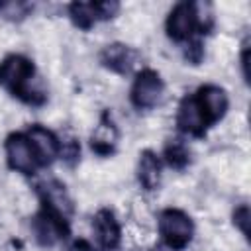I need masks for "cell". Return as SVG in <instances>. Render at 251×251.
Listing matches in <instances>:
<instances>
[{
    "label": "cell",
    "mask_w": 251,
    "mask_h": 251,
    "mask_svg": "<svg viewBox=\"0 0 251 251\" xmlns=\"http://www.w3.org/2000/svg\"><path fill=\"white\" fill-rule=\"evenodd\" d=\"M92 229L102 251H116L122 243V226L116 214L108 208H102L92 218Z\"/></svg>",
    "instance_id": "30bf717a"
},
{
    "label": "cell",
    "mask_w": 251,
    "mask_h": 251,
    "mask_svg": "<svg viewBox=\"0 0 251 251\" xmlns=\"http://www.w3.org/2000/svg\"><path fill=\"white\" fill-rule=\"evenodd\" d=\"M159 235L163 239V245L175 251H180L188 247V243L194 237V222L192 218L178 210V208H165L159 214L157 220Z\"/></svg>",
    "instance_id": "7a4b0ae2"
},
{
    "label": "cell",
    "mask_w": 251,
    "mask_h": 251,
    "mask_svg": "<svg viewBox=\"0 0 251 251\" xmlns=\"http://www.w3.org/2000/svg\"><path fill=\"white\" fill-rule=\"evenodd\" d=\"M163 157L167 161L169 167L176 169V171H182L190 165L192 161V151L188 147V143L182 139V137H171L167 139L165 143V149H163Z\"/></svg>",
    "instance_id": "9a60e30c"
},
{
    "label": "cell",
    "mask_w": 251,
    "mask_h": 251,
    "mask_svg": "<svg viewBox=\"0 0 251 251\" xmlns=\"http://www.w3.org/2000/svg\"><path fill=\"white\" fill-rule=\"evenodd\" d=\"M194 96H196V102H198V106H200L208 126L218 124L227 114L229 98H227V92L222 86H218V84H204V86H200L194 92Z\"/></svg>",
    "instance_id": "ba28073f"
},
{
    "label": "cell",
    "mask_w": 251,
    "mask_h": 251,
    "mask_svg": "<svg viewBox=\"0 0 251 251\" xmlns=\"http://www.w3.org/2000/svg\"><path fill=\"white\" fill-rule=\"evenodd\" d=\"M39 167H49L59 159V135L41 124H31L25 131Z\"/></svg>",
    "instance_id": "52a82bcc"
},
{
    "label": "cell",
    "mask_w": 251,
    "mask_h": 251,
    "mask_svg": "<svg viewBox=\"0 0 251 251\" xmlns=\"http://www.w3.org/2000/svg\"><path fill=\"white\" fill-rule=\"evenodd\" d=\"M59 159H63L69 167H75L80 159V141L71 131L59 135Z\"/></svg>",
    "instance_id": "d6986e66"
},
{
    "label": "cell",
    "mask_w": 251,
    "mask_h": 251,
    "mask_svg": "<svg viewBox=\"0 0 251 251\" xmlns=\"http://www.w3.org/2000/svg\"><path fill=\"white\" fill-rule=\"evenodd\" d=\"M192 14H194V31L198 35H208L212 33L216 25V16L214 8L210 2H192Z\"/></svg>",
    "instance_id": "e0dca14e"
},
{
    "label": "cell",
    "mask_w": 251,
    "mask_h": 251,
    "mask_svg": "<svg viewBox=\"0 0 251 251\" xmlns=\"http://www.w3.org/2000/svg\"><path fill=\"white\" fill-rule=\"evenodd\" d=\"M176 127L180 133L190 137H204L208 131V122L196 102L194 94H186L176 108Z\"/></svg>",
    "instance_id": "9c48e42d"
},
{
    "label": "cell",
    "mask_w": 251,
    "mask_h": 251,
    "mask_svg": "<svg viewBox=\"0 0 251 251\" xmlns=\"http://www.w3.org/2000/svg\"><path fill=\"white\" fill-rule=\"evenodd\" d=\"M100 63L104 69L116 73V75H131L139 63H141V53L131 47V45H126V43H120V41H114V43H108L106 47H102L100 51Z\"/></svg>",
    "instance_id": "8992f818"
},
{
    "label": "cell",
    "mask_w": 251,
    "mask_h": 251,
    "mask_svg": "<svg viewBox=\"0 0 251 251\" xmlns=\"http://www.w3.org/2000/svg\"><path fill=\"white\" fill-rule=\"evenodd\" d=\"M31 231L35 235V241L41 247H53L59 241L69 237V220L43 208L35 212V216L31 218Z\"/></svg>",
    "instance_id": "277c9868"
},
{
    "label": "cell",
    "mask_w": 251,
    "mask_h": 251,
    "mask_svg": "<svg viewBox=\"0 0 251 251\" xmlns=\"http://www.w3.org/2000/svg\"><path fill=\"white\" fill-rule=\"evenodd\" d=\"M182 57H184V61L188 65H194V67L200 65L202 59H204V43H202V39L200 37L188 39L184 43V47H182Z\"/></svg>",
    "instance_id": "ffe728a7"
},
{
    "label": "cell",
    "mask_w": 251,
    "mask_h": 251,
    "mask_svg": "<svg viewBox=\"0 0 251 251\" xmlns=\"http://www.w3.org/2000/svg\"><path fill=\"white\" fill-rule=\"evenodd\" d=\"M165 94V82L153 69H141L129 88V102L137 110H153L161 104Z\"/></svg>",
    "instance_id": "3957f363"
},
{
    "label": "cell",
    "mask_w": 251,
    "mask_h": 251,
    "mask_svg": "<svg viewBox=\"0 0 251 251\" xmlns=\"http://www.w3.org/2000/svg\"><path fill=\"white\" fill-rule=\"evenodd\" d=\"M69 18L78 29H84V31L92 29L100 22L96 2H73V4H69Z\"/></svg>",
    "instance_id": "2e32d148"
},
{
    "label": "cell",
    "mask_w": 251,
    "mask_h": 251,
    "mask_svg": "<svg viewBox=\"0 0 251 251\" xmlns=\"http://www.w3.org/2000/svg\"><path fill=\"white\" fill-rule=\"evenodd\" d=\"M120 141V129L110 112H102L98 124L90 133V149L98 157H110L116 153Z\"/></svg>",
    "instance_id": "8fae6325"
},
{
    "label": "cell",
    "mask_w": 251,
    "mask_h": 251,
    "mask_svg": "<svg viewBox=\"0 0 251 251\" xmlns=\"http://www.w3.org/2000/svg\"><path fill=\"white\" fill-rule=\"evenodd\" d=\"M33 12V4L31 2H24V0H6L0 2V18L6 22H24L29 14Z\"/></svg>",
    "instance_id": "ac0fdd59"
},
{
    "label": "cell",
    "mask_w": 251,
    "mask_h": 251,
    "mask_svg": "<svg viewBox=\"0 0 251 251\" xmlns=\"http://www.w3.org/2000/svg\"><path fill=\"white\" fill-rule=\"evenodd\" d=\"M69 251H98V249H96L92 243H88L86 239H76V241L71 243Z\"/></svg>",
    "instance_id": "603a6c76"
},
{
    "label": "cell",
    "mask_w": 251,
    "mask_h": 251,
    "mask_svg": "<svg viewBox=\"0 0 251 251\" xmlns=\"http://www.w3.org/2000/svg\"><path fill=\"white\" fill-rule=\"evenodd\" d=\"M4 151H6V163L12 171L25 175V176L35 175L39 165H37V159L33 155V149L25 133L22 131L10 133L4 141Z\"/></svg>",
    "instance_id": "5b68a950"
},
{
    "label": "cell",
    "mask_w": 251,
    "mask_h": 251,
    "mask_svg": "<svg viewBox=\"0 0 251 251\" xmlns=\"http://www.w3.org/2000/svg\"><path fill=\"white\" fill-rule=\"evenodd\" d=\"M167 35L176 43H186L194 37V14H192V2H178L167 16L165 22Z\"/></svg>",
    "instance_id": "7c38bea8"
},
{
    "label": "cell",
    "mask_w": 251,
    "mask_h": 251,
    "mask_svg": "<svg viewBox=\"0 0 251 251\" xmlns=\"http://www.w3.org/2000/svg\"><path fill=\"white\" fill-rule=\"evenodd\" d=\"M155 251H175V249H169V247H165V245H161V247H157Z\"/></svg>",
    "instance_id": "cb8c5ba5"
},
{
    "label": "cell",
    "mask_w": 251,
    "mask_h": 251,
    "mask_svg": "<svg viewBox=\"0 0 251 251\" xmlns=\"http://www.w3.org/2000/svg\"><path fill=\"white\" fill-rule=\"evenodd\" d=\"M37 194H39V200H41V206L63 216V218H71L75 206H73V200L65 188L63 182L59 180H45L41 184H37Z\"/></svg>",
    "instance_id": "4fadbf2b"
},
{
    "label": "cell",
    "mask_w": 251,
    "mask_h": 251,
    "mask_svg": "<svg viewBox=\"0 0 251 251\" xmlns=\"http://www.w3.org/2000/svg\"><path fill=\"white\" fill-rule=\"evenodd\" d=\"M249 222H251L249 206H247V204H239V206L233 210V224H235V227H237L245 237H249Z\"/></svg>",
    "instance_id": "44dd1931"
},
{
    "label": "cell",
    "mask_w": 251,
    "mask_h": 251,
    "mask_svg": "<svg viewBox=\"0 0 251 251\" xmlns=\"http://www.w3.org/2000/svg\"><path fill=\"white\" fill-rule=\"evenodd\" d=\"M241 57H239V63H241V75H243V80L249 82V43L243 41L241 45Z\"/></svg>",
    "instance_id": "7402d4cb"
},
{
    "label": "cell",
    "mask_w": 251,
    "mask_h": 251,
    "mask_svg": "<svg viewBox=\"0 0 251 251\" xmlns=\"http://www.w3.org/2000/svg\"><path fill=\"white\" fill-rule=\"evenodd\" d=\"M0 86L27 106H43L47 102V90L33 63L20 53L6 55L0 61Z\"/></svg>",
    "instance_id": "6da1fadb"
},
{
    "label": "cell",
    "mask_w": 251,
    "mask_h": 251,
    "mask_svg": "<svg viewBox=\"0 0 251 251\" xmlns=\"http://www.w3.org/2000/svg\"><path fill=\"white\" fill-rule=\"evenodd\" d=\"M163 167H161V159L155 151L145 149L139 153V161H137V180L143 186V190L153 192L161 186V176H163Z\"/></svg>",
    "instance_id": "5bb4252c"
}]
</instances>
